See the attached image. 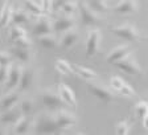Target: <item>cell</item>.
I'll return each instance as SVG.
<instances>
[{
  "label": "cell",
  "mask_w": 148,
  "mask_h": 135,
  "mask_svg": "<svg viewBox=\"0 0 148 135\" xmlns=\"http://www.w3.org/2000/svg\"><path fill=\"white\" fill-rule=\"evenodd\" d=\"M101 31L99 29H91L86 36V43H85V57L91 59L98 53L99 44H101Z\"/></svg>",
  "instance_id": "cell-4"
},
{
  "label": "cell",
  "mask_w": 148,
  "mask_h": 135,
  "mask_svg": "<svg viewBox=\"0 0 148 135\" xmlns=\"http://www.w3.org/2000/svg\"><path fill=\"white\" fill-rule=\"evenodd\" d=\"M16 46H20V48H27V49H31V46H32V43L31 40L27 37H23V39H20V40H17L15 43Z\"/></svg>",
  "instance_id": "cell-37"
},
{
  "label": "cell",
  "mask_w": 148,
  "mask_h": 135,
  "mask_svg": "<svg viewBox=\"0 0 148 135\" xmlns=\"http://www.w3.org/2000/svg\"><path fill=\"white\" fill-rule=\"evenodd\" d=\"M78 12L82 19V23L86 27H91V25H98L101 23V16L98 12H95L94 9H91L86 3L79 4L78 7Z\"/></svg>",
  "instance_id": "cell-7"
},
{
  "label": "cell",
  "mask_w": 148,
  "mask_h": 135,
  "mask_svg": "<svg viewBox=\"0 0 148 135\" xmlns=\"http://www.w3.org/2000/svg\"><path fill=\"white\" fill-rule=\"evenodd\" d=\"M49 33H53V23L42 15L37 19L36 23L33 24L32 34L38 37V36H44V34H49Z\"/></svg>",
  "instance_id": "cell-10"
},
{
  "label": "cell",
  "mask_w": 148,
  "mask_h": 135,
  "mask_svg": "<svg viewBox=\"0 0 148 135\" xmlns=\"http://www.w3.org/2000/svg\"><path fill=\"white\" fill-rule=\"evenodd\" d=\"M56 69L58 73H61L62 76H71L73 74V70H71V66L68 61H65V60H61L58 59L56 61Z\"/></svg>",
  "instance_id": "cell-27"
},
{
  "label": "cell",
  "mask_w": 148,
  "mask_h": 135,
  "mask_svg": "<svg viewBox=\"0 0 148 135\" xmlns=\"http://www.w3.org/2000/svg\"><path fill=\"white\" fill-rule=\"evenodd\" d=\"M131 53H132V46L131 45H128V44L119 45V46H116L115 49H112L110 53H108L107 57H106V61H107V64L115 65L118 61L123 60L124 57L130 56Z\"/></svg>",
  "instance_id": "cell-11"
},
{
  "label": "cell",
  "mask_w": 148,
  "mask_h": 135,
  "mask_svg": "<svg viewBox=\"0 0 148 135\" xmlns=\"http://www.w3.org/2000/svg\"><path fill=\"white\" fill-rule=\"evenodd\" d=\"M86 4L98 13H103L107 11V4L101 1V0H86Z\"/></svg>",
  "instance_id": "cell-30"
},
{
  "label": "cell",
  "mask_w": 148,
  "mask_h": 135,
  "mask_svg": "<svg viewBox=\"0 0 148 135\" xmlns=\"http://www.w3.org/2000/svg\"><path fill=\"white\" fill-rule=\"evenodd\" d=\"M18 109H20V111H21L23 115H32V113H33V110H34V103H33L32 99L25 98L20 102Z\"/></svg>",
  "instance_id": "cell-28"
},
{
  "label": "cell",
  "mask_w": 148,
  "mask_h": 135,
  "mask_svg": "<svg viewBox=\"0 0 148 135\" xmlns=\"http://www.w3.org/2000/svg\"><path fill=\"white\" fill-rule=\"evenodd\" d=\"M41 102L48 110L52 111H58L61 109H65V102L64 99L60 97L58 93H54L52 90H45L41 94Z\"/></svg>",
  "instance_id": "cell-3"
},
{
  "label": "cell",
  "mask_w": 148,
  "mask_h": 135,
  "mask_svg": "<svg viewBox=\"0 0 148 135\" xmlns=\"http://www.w3.org/2000/svg\"><path fill=\"white\" fill-rule=\"evenodd\" d=\"M18 1H23V0H18Z\"/></svg>",
  "instance_id": "cell-43"
},
{
  "label": "cell",
  "mask_w": 148,
  "mask_h": 135,
  "mask_svg": "<svg viewBox=\"0 0 148 135\" xmlns=\"http://www.w3.org/2000/svg\"><path fill=\"white\" fill-rule=\"evenodd\" d=\"M78 39H79V34H78V32L74 31V29H70V31L62 33V39H61V43H60V45H61L62 49L68 50V49H70L71 46H74L75 44H77Z\"/></svg>",
  "instance_id": "cell-21"
},
{
  "label": "cell",
  "mask_w": 148,
  "mask_h": 135,
  "mask_svg": "<svg viewBox=\"0 0 148 135\" xmlns=\"http://www.w3.org/2000/svg\"><path fill=\"white\" fill-rule=\"evenodd\" d=\"M11 56H13V57H16V60H18V61L21 62H28L31 61L32 59V52L31 49H27V48H20V46H13V48H11Z\"/></svg>",
  "instance_id": "cell-23"
},
{
  "label": "cell",
  "mask_w": 148,
  "mask_h": 135,
  "mask_svg": "<svg viewBox=\"0 0 148 135\" xmlns=\"http://www.w3.org/2000/svg\"><path fill=\"white\" fill-rule=\"evenodd\" d=\"M115 66H116L119 70L124 72V73L130 74V76H140V74L143 73L142 66L136 62V60L134 59L131 54L124 57L123 60L118 61L116 64H115Z\"/></svg>",
  "instance_id": "cell-6"
},
{
  "label": "cell",
  "mask_w": 148,
  "mask_h": 135,
  "mask_svg": "<svg viewBox=\"0 0 148 135\" xmlns=\"http://www.w3.org/2000/svg\"><path fill=\"white\" fill-rule=\"evenodd\" d=\"M142 122H143V127H144L145 130H148V114L142 119Z\"/></svg>",
  "instance_id": "cell-40"
},
{
  "label": "cell",
  "mask_w": 148,
  "mask_h": 135,
  "mask_svg": "<svg viewBox=\"0 0 148 135\" xmlns=\"http://www.w3.org/2000/svg\"><path fill=\"white\" fill-rule=\"evenodd\" d=\"M78 7H79V4H78L77 1L69 0V1H66V3L64 4V7H62L61 9H62V12H64V15L73 16L78 12Z\"/></svg>",
  "instance_id": "cell-29"
},
{
  "label": "cell",
  "mask_w": 148,
  "mask_h": 135,
  "mask_svg": "<svg viewBox=\"0 0 148 135\" xmlns=\"http://www.w3.org/2000/svg\"><path fill=\"white\" fill-rule=\"evenodd\" d=\"M118 94L123 95V97H134V95H135V90H134L130 85H127V83L124 82L123 86L118 90Z\"/></svg>",
  "instance_id": "cell-34"
},
{
  "label": "cell",
  "mask_w": 148,
  "mask_h": 135,
  "mask_svg": "<svg viewBox=\"0 0 148 135\" xmlns=\"http://www.w3.org/2000/svg\"><path fill=\"white\" fill-rule=\"evenodd\" d=\"M54 118H56V123H57L60 131H61V130L70 129V127H73L74 125L77 123V118H75V115L71 114V113H69L66 109H61V110H58L54 114Z\"/></svg>",
  "instance_id": "cell-8"
},
{
  "label": "cell",
  "mask_w": 148,
  "mask_h": 135,
  "mask_svg": "<svg viewBox=\"0 0 148 135\" xmlns=\"http://www.w3.org/2000/svg\"><path fill=\"white\" fill-rule=\"evenodd\" d=\"M12 4L11 0H4L3 6L0 8V28H4L11 24V19H12Z\"/></svg>",
  "instance_id": "cell-19"
},
{
  "label": "cell",
  "mask_w": 148,
  "mask_h": 135,
  "mask_svg": "<svg viewBox=\"0 0 148 135\" xmlns=\"http://www.w3.org/2000/svg\"><path fill=\"white\" fill-rule=\"evenodd\" d=\"M71 66V70H73V74L78 76L79 78L82 80H86V81H91V80H95L98 74L95 73L94 70L89 69V68H85L82 65H78V64H70Z\"/></svg>",
  "instance_id": "cell-18"
},
{
  "label": "cell",
  "mask_w": 148,
  "mask_h": 135,
  "mask_svg": "<svg viewBox=\"0 0 148 135\" xmlns=\"http://www.w3.org/2000/svg\"><path fill=\"white\" fill-rule=\"evenodd\" d=\"M33 130L37 134H54V132L60 131L58 126L56 123L54 115H50V114H44L37 118L34 121Z\"/></svg>",
  "instance_id": "cell-2"
},
{
  "label": "cell",
  "mask_w": 148,
  "mask_h": 135,
  "mask_svg": "<svg viewBox=\"0 0 148 135\" xmlns=\"http://www.w3.org/2000/svg\"><path fill=\"white\" fill-rule=\"evenodd\" d=\"M139 4L136 0H119L116 6H114L112 11L116 13H123V15H128V13H135L138 12Z\"/></svg>",
  "instance_id": "cell-15"
},
{
  "label": "cell",
  "mask_w": 148,
  "mask_h": 135,
  "mask_svg": "<svg viewBox=\"0 0 148 135\" xmlns=\"http://www.w3.org/2000/svg\"><path fill=\"white\" fill-rule=\"evenodd\" d=\"M23 4H24V8L27 9L28 12L31 15H34V16H42L45 13L42 12L40 4L34 1V0H23Z\"/></svg>",
  "instance_id": "cell-26"
},
{
  "label": "cell",
  "mask_w": 148,
  "mask_h": 135,
  "mask_svg": "<svg viewBox=\"0 0 148 135\" xmlns=\"http://www.w3.org/2000/svg\"><path fill=\"white\" fill-rule=\"evenodd\" d=\"M135 113L140 119H143V118L148 114V103L147 102H144V101L138 102V103L135 105Z\"/></svg>",
  "instance_id": "cell-31"
},
{
  "label": "cell",
  "mask_w": 148,
  "mask_h": 135,
  "mask_svg": "<svg viewBox=\"0 0 148 135\" xmlns=\"http://www.w3.org/2000/svg\"><path fill=\"white\" fill-rule=\"evenodd\" d=\"M87 87H89V92L91 93L97 99L105 102V103H110V102H112L115 99V92L111 89V87L108 89L106 86L101 85V83H95V82L89 83Z\"/></svg>",
  "instance_id": "cell-5"
},
{
  "label": "cell",
  "mask_w": 148,
  "mask_h": 135,
  "mask_svg": "<svg viewBox=\"0 0 148 135\" xmlns=\"http://www.w3.org/2000/svg\"><path fill=\"white\" fill-rule=\"evenodd\" d=\"M101 1H103V3H107V0H101Z\"/></svg>",
  "instance_id": "cell-41"
},
{
  "label": "cell",
  "mask_w": 148,
  "mask_h": 135,
  "mask_svg": "<svg viewBox=\"0 0 148 135\" xmlns=\"http://www.w3.org/2000/svg\"><path fill=\"white\" fill-rule=\"evenodd\" d=\"M24 68L20 66L18 64H9V70H8V78H7L5 86L7 90H13L16 87H18V82H20V78H21V74Z\"/></svg>",
  "instance_id": "cell-9"
},
{
  "label": "cell",
  "mask_w": 148,
  "mask_h": 135,
  "mask_svg": "<svg viewBox=\"0 0 148 135\" xmlns=\"http://www.w3.org/2000/svg\"><path fill=\"white\" fill-rule=\"evenodd\" d=\"M37 41L42 48L45 49H54L58 45V41L56 39L54 33H49V34H44V36H38L37 37Z\"/></svg>",
  "instance_id": "cell-24"
},
{
  "label": "cell",
  "mask_w": 148,
  "mask_h": 135,
  "mask_svg": "<svg viewBox=\"0 0 148 135\" xmlns=\"http://www.w3.org/2000/svg\"><path fill=\"white\" fill-rule=\"evenodd\" d=\"M23 37H27V32H25L24 28H21L20 25H15L12 24L11 29H9V41L12 44H15L17 40L23 39Z\"/></svg>",
  "instance_id": "cell-25"
},
{
  "label": "cell",
  "mask_w": 148,
  "mask_h": 135,
  "mask_svg": "<svg viewBox=\"0 0 148 135\" xmlns=\"http://www.w3.org/2000/svg\"><path fill=\"white\" fill-rule=\"evenodd\" d=\"M34 81V70L33 69H24L18 82V92H27L32 87Z\"/></svg>",
  "instance_id": "cell-20"
},
{
  "label": "cell",
  "mask_w": 148,
  "mask_h": 135,
  "mask_svg": "<svg viewBox=\"0 0 148 135\" xmlns=\"http://www.w3.org/2000/svg\"><path fill=\"white\" fill-rule=\"evenodd\" d=\"M123 83H124V81L122 80L120 77H118V76H112L110 78V87L114 90L115 93H118V90L123 86Z\"/></svg>",
  "instance_id": "cell-33"
},
{
  "label": "cell",
  "mask_w": 148,
  "mask_h": 135,
  "mask_svg": "<svg viewBox=\"0 0 148 135\" xmlns=\"http://www.w3.org/2000/svg\"><path fill=\"white\" fill-rule=\"evenodd\" d=\"M34 126V119L31 115H23L17 122L13 125V134L16 135H24L28 134Z\"/></svg>",
  "instance_id": "cell-13"
},
{
  "label": "cell",
  "mask_w": 148,
  "mask_h": 135,
  "mask_svg": "<svg viewBox=\"0 0 148 135\" xmlns=\"http://www.w3.org/2000/svg\"><path fill=\"white\" fill-rule=\"evenodd\" d=\"M115 132L119 135H127L130 132V125L127 121H120L115 126Z\"/></svg>",
  "instance_id": "cell-32"
},
{
  "label": "cell",
  "mask_w": 148,
  "mask_h": 135,
  "mask_svg": "<svg viewBox=\"0 0 148 135\" xmlns=\"http://www.w3.org/2000/svg\"><path fill=\"white\" fill-rule=\"evenodd\" d=\"M74 25H75V20H74L73 16L64 15L53 23V33H56V34L61 33L62 34V33H65V32L73 29Z\"/></svg>",
  "instance_id": "cell-12"
},
{
  "label": "cell",
  "mask_w": 148,
  "mask_h": 135,
  "mask_svg": "<svg viewBox=\"0 0 148 135\" xmlns=\"http://www.w3.org/2000/svg\"><path fill=\"white\" fill-rule=\"evenodd\" d=\"M0 95H1V85H0Z\"/></svg>",
  "instance_id": "cell-42"
},
{
  "label": "cell",
  "mask_w": 148,
  "mask_h": 135,
  "mask_svg": "<svg viewBox=\"0 0 148 135\" xmlns=\"http://www.w3.org/2000/svg\"><path fill=\"white\" fill-rule=\"evenodd\" d=\"M58 94L60 97H61L62 99H64V102L68 106H70V107H77V99H75V94H74V92L70 89V86H68L66 83L61 82L58 83Z\"/></svg>",
  "instance_id": "cell-14"
},
{
  "label": "cell",
  "mask_w": 148,
  "mask_h": 135,
  "mask_svg": "<svg viewBox=\"0 0 148 135\" xmlns=\"http://www.w3.org/2000/svg\"><path fill=\"white\" fill-rule=\"evenodd\" d=\"M110 31L114 36L123 39L126 41H130V43H135V41H140L144 39L138 28L135 25L130 24V23H124V24L116 25V27H111Z\"/></svg>",
  "instance_id": "cell-1"
},
{
  "label": "cell",
  "mask_w": 148,
  "mask_h": 135,
  "mask_svg": "<svg viewBox=\"0 0 148 135\" xmlns=\"http://www.w3.org/2000/svg\"><path fill=\"white\" fill-rule=\"evenodd\" d=\"M18 101H20V94L18 93L11 92L4 94L3 97H0V113L15 107L16 105L18 103Z\"/></svg>",
  "instance_id": "cell-17"
},
{
  "label": "cell",
  "mask_w": 148,
  "mask_h": 135,
  "mask_svg": "<svg viewBox=\"0 0 148 135\" xmlns=\"http://www.w3.org/2000/svg\"><path fill=\"white\" fill-rule=\"evenodd\" d=\"M38 4L44 13H49L53 9V0H38Z\"/></svg>",
  "instance_id": "cell-35"
},
{
  "label": "cell",
  "mask_w": 148,
  "mask_h": 135,
  "mask_svg": "<svg viewBox=\"0 0 148 135\" xmlns=\"http://www.w3.org/2000/svg\"><path fill=\"white\" fill-rule=\"evenodd\" d=\"M31 13L27 9H16L12 12V19L11 23L15 25H25L31 23Z\"/></svg>",
  "instance_id": "cell-22"
},
{
  "label": "cell",
  "mask_w": 148,
  "mask_h": 135,
  "mask_svg": "<svg viewBox=\"0 0 148 135\" xmlns=\"http://www.w3.org/2000/svg\"><path fill=\"white\" fill-rule=\"evenodd\" d=\"M66 1L69 0H53V9H61Z\"/></svg>",
  "instance_id": "cell-39"
},
{
  "label": "cell",
  "mask_w": 148,
  "mask_h": 135,
  "mask_svg": "<svg viewBox=\"0 0 148 135\" xmlns=\"http://www.w3.org/2000/svg\"><path fill=\"white\" fill-rule=\"evenodd\" d=\"M23 117L21 111L18 107H12L9 110H5V111H1L0 114V123L1 125H15L20 118Z\"/></svg>",
  "instance_id": "cell-16"
},
{
  "label": "cell",
  "mask_w": 148,
  "mask_h": 135,
  "mask_svg": "<svg viewBox=\"0 0 148 135\" xmlns=\"http://www.w3.org/2000/svg\"><path fill=\"white\" fill-rule=\"evenodd\" d=\"M8 70L9 65H0V85L5 83L7 78H8Z\"/></svg>",
  "instance_id": "cell-36"
},
{
  "label": "cell",
  "mask_w": 148,
  "mask_h": 135,
  "mask_svg": "<svg viewBox=\"0 0 148 135\" xmlns=\"http://www.w3.org/2000/svg\"><path fill=\"white\" fill-rule=\"evenodd\" d=\"M11 53L0 52V65H9L11 64Z\"/></svg>",
  "instance_id": "cell-38"
}]
</instances>
